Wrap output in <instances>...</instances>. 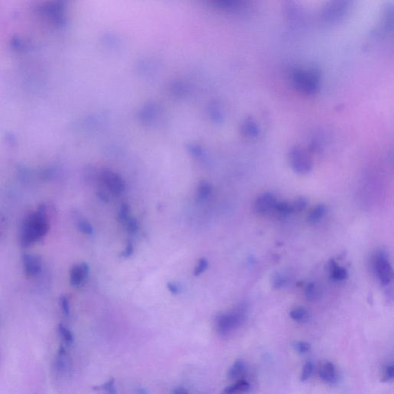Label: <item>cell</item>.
I'll return each mask as SVG.
<instances>
[{"label":"cell","mask_w":394,"mask_h":394,"mask_svg":"<svg viewBox=\"0 0 394 394\" xmlns=\"http://www.w3.org/2000/svg\"><path fill=\"white\" fill-rule=\"evenodd\" d=\"M346 8L347 7L346 6V3H334L333 5L326 9L323 17L325 20H330V21L338 20L343 17V14L346 12Z\"/></svg>","instance_id":"obj_11"},{"label":"cell","mask_w":394,"mask_h":394,"mask_svg":"<svg viewBox=\"0 0 394 394\" xmlns=\"http://www.w3.org/2000/svg\"><path fill=\"white\" fill-rule=\"evenodd\" d=\"M60 302H61L62 310H63V313L66 316H69L70 312V306L68 299L66 297H63Z\"/></svg>","instance_id":"obj_33"},{"label":"cell","mask_w":394,"mask_h":394,"mask_svg":"<svg viewBox=\"0 0 394 394\" xmlns=\"http://www.w3.org/2000/svg\"><path fill=\"white\" fill-rule=\"evenodd\" d=\"M88 273L89 267L86 264H82L73 267L70 273V282L72 285H80L86 280Z\"/></svg>","instance_id":"obj_10"},{"label":"cell","mask_w":394,"mask_h":394,"mask_svg":"<svg viewBox=\"0 0 394 394\" xmlns=\"http://www.w3.org/2000/svg\"><path fill=\"white\" fill-rule=\"evenodd\" d=\"M79 230L84 234L92 235L93 234V228L88 221L85 220H80L77 223Z\"/></svg>","instance_id":"obj_27"},{"label":"cell","mask_w":394,"mask_h":394,"mask_svg":"<svg viewBox=\"0 0 394 394\" xmlns=\"http://www.w3.org/2000/svg\"><path fill=\"white\" fill-rule=\"evenodd\" d=\"M291 167L299 174H307L311 171L312 161L306 152L300 148H293L289 153Z\"/></svg>","instance_id":"obj_5"},{"label":"cell","mask_w":394,"mask_h":394,"mask_svg":"<svg viewBox=\"0 0 394 394\" xmlns=\"http://www.w3.org/2000/svg\"><path fill=\"white\" fill-rule=\"evenodd\" d=\"M320 290L315 283H310L305 287V296L309 301H316L320 298Z\"/></svg>","instance_id":"obj_19"},{"label":"cell","mask_w":394,"mask_h":394,"mask_svg":"<svg viewBox=\"0 0 394 394\" xmlns=\"http://www.w3.org/2000/svg\"><path fill=\"white\" fill-rule=\"evenodd\" d=\"M125 224H126V227H127V231L131 234H134L139 230V224H138L137 221L135 219L131 218L130 217Z\"/></svg>","instance_id":"obj_32"},{"label":"cell","mask_w":394,"mask_h":394,"mask_svg":"<svg viewBox=\"0 0 394 394\" xmlns=\"http://www.w3.org/2000/svg\"><path fill=\"white\" fill-rule=\"evenodd\" d=\"M273 212L275 213L278 217H287L293 214V210L292 204L287 202H277Z\"/></svg>","instance_id":"obj_18"},{"label":"cell","mask_w":394,"mask_h":394,"mask_svg":"<svg viewBox=\"0 0 394 394\" xmlns=\"http://www.w3.org/2000/svg\"><path fill=\"white\" fill-rule=\"evenodd\" d=\"M129 218H130V216H129V206L126 204H122L119 212V221H121L123 224H126Z\"/></svg>","instance_id":"obj_28"},{"label":"cell","mask_w":394,"mask_h":394,"mask_svg":"<svg viewBox=\"0 0 394 394\" xmlns=\"http://www.w3.org/2000/svg\"><path fill=\"white\" fill-rule=\"evenodd\" d=\"M247 315V304L240 303L231 313H224L217 316L216 328L219 334L227 336L232 333L245 322Z\"/></svg>","instance_id":"obj_2"},{"label":"cell","mask_w":394,"mask_h":394,"mask_svg":"<svg viewBox=\"0 0 394 394\" xmlns=\"http://www.w3.org/2000/svg\"><path fill=\"white\" fill-rule=\"evenodd\" d=\"M292 204L293 207V213L295 212H301L306 209V206L308 204V201L305 198V197H300L298 199L296 200Z\"/></svg>","instance_id":"obj_26"},{"label":"cell","mask_w":394,"mask_h":394,"mask_svg":"<svg viewBox=\"0 0 394 394\" xmlns=\"http://www.w3.org/2000/svg\"><path fill=\"white\" fill-rule=\"evenodd\" d=\"M277 199L271 192H265L257 197L254 203V211L259 215H267L273 212Z\"/></svg>","instance_id":"obj_7"},{"label":"cell","mask_w":394,"mask_h":394,"mask_svg":"<svg viewBox=\"0 0 394 394\" xmlns=\"http://www.w3.org/2000/svg\"><path fill=\"white\" fill-rule=\"evenodd\" d=\"M373 269L382 285H388L392 280V265L388 258L387 254L383 251H379L373 257Z\"/></svg>","instance_id":"obj_4"},{"label":"cell","mask_w":394,"mask_h":394,"mask_svg":"<svg viewBox=\"0 0 394 394\" xmlns=\"http://www.w3.org/2000/svg\"><path fill=\"white\" fill-rule=\"evenodd\" d=\"M310 348H311V346L310 343H306V342H297L294 344V349H296V351L301 353V354L308 353Z\"/></svg>","instance_id":"obj_31"},{"label":"cell","mask_w":394,"mask_h":394,"mask_svg":"<svg viewBox=\"0 0 394 394\" xmlns=\"http://www.w3.org/2000/svg\"><path fill=\"white\" fill-rule=\"evenodd\" d=\"M292 82L299 91L313 93L318 90L320 75L316 70L294 69L292 71Z\"/></svg>","instance_id":"obj_3"},{"label":"cell","mask_w":394,"mask_h":394,"mask_svg":"<svg viewBox=\"0 0 394 394\" xmlns=\"http://www.w3.org/2000/svg\"><path fill=\"white\" fill-rule=\"evenodd\" d=\"M59 334L66 344L70 345L73 342V333L64 325L60 324L58 327Z\"/></svg>","instance_id":"obj_21"},{"label":"cell","mask_w":394,"mask_h":394,"mask_svg":"<svg viewBox=\"0 0 394 394\" xmlns=\"http://www.w3.org/2000/svg\"><path fill=\"white\" fill-rule=\"evenodd\" d=\"M250 389V384L245 379H239L233 384L223 389L221 394H247Z\"/></svg>","instance_id":"obj_12"},{"label":"cell","mask_w":394,"mask_h":394,"mask_svg":"<svg viewBox=\"0 0 394 394\" xmlns=\"http://www.w3.org/2000/svg\"><path fill=\"white\" fill-rule=\"evenodd\" d=\"M273 282V286L275 288H281L283 286L286 285L287 282V277H286L283 273H277L275 275L273 276L272 279Z\"/></svg>","instance_id":"obj_24"},{"label":"cell","mask_w":394,"mask_h":394,"mask_svg":"<svg viewBox=\"0 0 394 394\" xmlns=\"http://www.w3.org/2000/svg\"><path fill=\"white\" fill-rule=\"evenodd\" d=\"M172 394H189L188 393L187 390L185 389V388L182 387V386H178V387L175 388L173 390V392Z\"/></svg>","instance_id":"obj_36"},{"label":"cell","mask_w":394,"mask_h":394,"mask_svg":"<svg viewBox=\"0 0 394 394\" xmlns=\"http://www.w3.org/2000/svg\"><path fill=\"white\" fill-rule=\"evenodd\" d=\"M246 373V363L242 359H237L234 362L227 373V377L231 380L242 379V376Z\"/></svg>","instance_id":"obj_13"},{"label":"cell","mask_w":394,"mask_h":394,"mask_svg":"<svg viewBox=\"0 0 394 394\" xmlns=\"http://www.w3.org/2000/svg\"><path fill=\"white\" fill-rule=\"evenodd\" d=\"M313 362H311V361H307V362L305 363L304 366H303V372H302L301 376H300V380L304 382V381H306L307 379H310L312 373H313Z\"/></svg>","instance_id":"obj_25"},{"label":"cell","mask_w":394,"mask_h":394,"mask_svg":"<svg viewBox=\"0 0 394 394\" xmlns=\"http://www.w3.org/2000/svg\"><path fill=\"white\" fill-rule=\"evenodd\" d=\"M319 376L322 381L327 384L333 385L338 381V374L334 364L331 362L326 361L320 366Z\"/></svg>","instance_id":"obj_8"},{"label":"cell","mask_w":394,"mask_h":394,"mask_svg":"<svg viewBox=\"0 0 394 394\" xmlns=\"http://www.w3.org/2000/svg\"><path fill=\"white\" fill-rule=\"evenodd\" d=\"M243 130L246 135L251 138L257 137L260 133L258 126L251 118H248L246 120L243 126Z\"/></svg>","instance_id":"obj_16"},{"label":"cell","mask_w":394,"mask_h":394,"mask_svg":"<svg viewBox=\"0 0 394 394\" xmlns=\"http://www.w3.org/2000/svg\"><path fill=\"white\" fill-rule=\"evenodd\" d=\"M68 362H67V350L65 349L64 346H61L59 349L58 353H57V362H56V366H57V370L60 372H63L66 370L67 366H68Z\"/></svg>","instance_id":"obj_17"},{"label":"cell","mask_w":394,"mask_h":394,"mask_svg":"<svg viewBox=\"0 0 394 394\" xmlns=\"http://www.w3.org/2000/svg\"><path fill=\"white\" fill-rule=\"evenodd\" d=\"M101 180L113 195L119 196L124 192V181L117 174L110 171H104L101 175Z\"/></svg>","instance_id":"obj_6"},{"label":"cell","mask_w":394,"mask_h":394,"mask_svg":"<svg viewBox=\"0 0 394 394\" xmlns=\"http://www.w3.org/2000/svg\"><path fill=\"white\" fill-rule=\"evenodd\" d=\"M394 377V365L392 363H389L385 365L384 367L382 368V382H389L392 380Z\"/></svg>","instance_id":"obj_23"},{"label":"cell","mask_w":394,"mask_h":394,"mask_svg":"<svg viewBox=\"0 0 394 394\" xmlns=\"http://www.w3.org/2000/svg\"><path fill=\"white\" fill-rule=\"evenodd\" d=\"M167 288L172 294H178L180 292V287L173 282H168Z\"/></svg>","instance_id":"obj_35"},{"label":"cell","mask_w":394,"mask_h":394,"mask_svg":"<svg viewBox=\"0 0 394 394\" xmlns=\"http://www.w3.org/2000/svg\"><path fill=\"white\" fill-rule=\"evenodd\" d=\"M50 225L46 214L45 207L30 214L24 221L21 233V244L27 247L41 240L48 233Z\"/></svg>","instance_id":"obj_1"},{"label":"cell","mask_w":394,"mask_h":394,"mask_svg":"<svg viewBox=\"0 0 394 394\" xmlns=\"http://www.w3.org/2000/svg\"><path fill=\"white\" fill-rule=\"evenodd\" d=\"M290 316L295 321L303 322L308 317V313L303 306H298L290 311Z\"/></svg>","instance_id":"obj_20"},{"label":"cell","mask_w":394,"mask_h":394,"mask_svg":"<svg viewBox=\"0 0 394 394\" xmlns=\"http://www.w3.org/2000/svg\"><path fill=\"white\" fill-rule=\"evenodd\" d=\"M23 261H24L26 273L29 277H35L41 271V260L37 256L24 254Z\"/></svg>","instance_id":"obj_9"},{"label":"cell","mask_w":394,"mask_h":394,"mask_svg":"<svg viewBox=\"0 0 394 394\" xmlns=\"http://www.w3.org/2000/svg\"><path fill=\"white\" fill-rule=\"evenodd\" d=\"M133 245L131 242H129L126 245V249L123 250V253L121 254V257L124 258H128L133 254Z\"/></svg>","instance_id":"obj_34"},{"label":"cell","mask_w":394,"mask_h":394,"mask_svg":"<svg viewBox=\"0 0 394 394\" xmlns=\"http://www.w3.org/2000/svg\"><path fill=\"white\" fill-rule=\"evenodd\" d=\"M325 214H326V207L323 204H320L310 211L307 219L310 224H316L321 221Z\"/></svg>","instance_id":"obj_15"},{"label":"cell","mask_w":394,"mask_h":394,"mask_svg":"<svg viewBox=\"0 0 394 394\" xmlns=\"http://www.w3.org/2000/svg\"><path fill=\"white\" fill-rule=\"evenodd\" d=\"M330 275L332 279L338 281L346 280L348 277V272L346 269L340 267L335 261L330 263Z\"/></svg>","instance_id":"obj_14"},{"label":"cell","mask_w":394,"mask_h":394,"mask_svg":"<svg viewBox=\"0 0 394 394\" xmlns=\"http://www.w3.org/2000/svg\"><path fill=\"white\" fill-rule=\"evenodd\" d=\"M96 389H103L109 394H116V389L115 388V379H111L110 380L107 381L105 382L104 384L97 386Z\"/></svg>","instance_id":"obj_30"},{"label":"cell","mask_w":394,"mask_h":394,"mask_svg":"<svg viewBox=\"0 0 394 394\" xmlns=\"http://www.w3.org/2000/svg\"><path fill=\"white\" fill-rule=\"evenodd\" d=\"M212 192V186L207 182H201L197 189V195L200 200H206L208 198Z\"/></svg>","instance_id":"obj_22"},{"label":"cell","mask_w":394,"mask_h":394,"mask_svg":"<svg viewBox=\"0 0 394 394\" xmlns=\"http://www.w3.org/2000/svg\"><path fill=\"white\" fill-rule=\"evenodd\" d=\"M208 261L206 259L202 258L199 260L198 262V264H197L196 267H195V270H194L193 274L194 276L195 277H198V276L201 275L203 273L207 270V269L208 268Z\"/></svg>","instance_id":"obj_29"}]
</instances>
